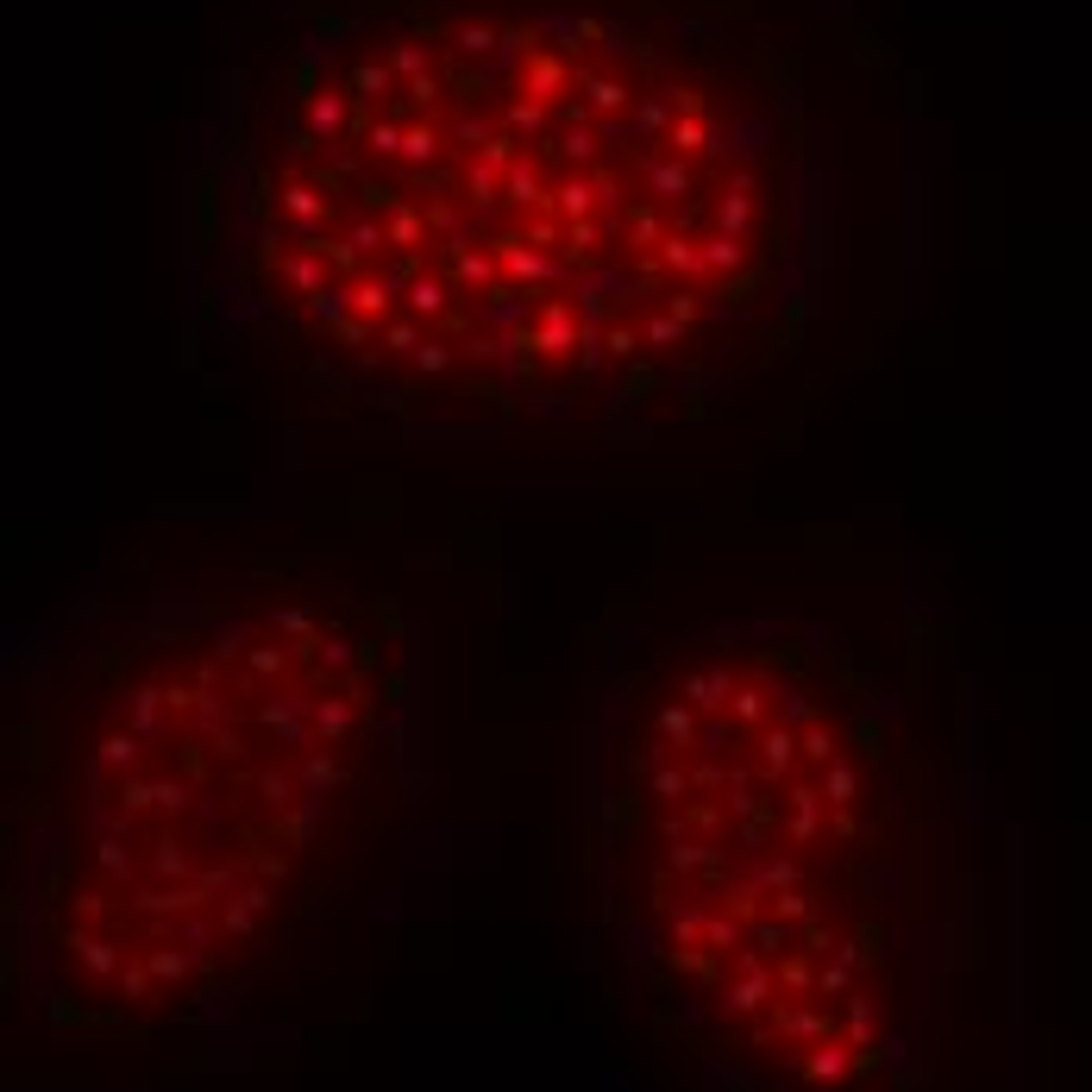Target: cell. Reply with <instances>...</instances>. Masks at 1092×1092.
<instances>
[{
	"instance_id": "1",
	"label": "cell",
	"mask_w": 1092,
	"mask_h": 1092,
	"mask_svg": "<svg viewBox=\"0 0 1092 1092\" xmlns=\"http://www.w3.org/2000/svg\"><path fill=\"white\" fill-rule=\"evenodd\" d=\"M653 189H659V195H678V189H685V170H678V164H659V170H653Z\"/></svg>"
},
{
	"instance_id": "2",
	"label": "cell",
	"mask_w": 1092,
	"mask_h": 1092,
	"mask_svg": "<svg viewBox=\"0 0 1092 1092\" xmlns=\"http://www.w3.org/2000/svg\"><path fill=\"white\" fill-rule=\"evenodd\" d=\"M559 195H566V214H584L590 208V189H584V183H566Z\"/></svg>"
},
{
	"instance_id": "4",
	"label": "cell",
	"mask_w": 1092,
	"mask_h": 1092,
	"mask_svg": "<svg viewBox=\"0 0 1092 1092\" xmlns=\"http://www.w3.org/2000/svg\"><path fill=\"white\" fill-rule=\"evenodd\" d=\"M672 145H678V151H697V145H703V132H697V126H691V120H685V126H678V132H672Z\"/></svg>"
},
{
	"instance_id": "3",
	"label": "cell",
	"mask_w": 1092,
	"mask_h": 1092,
	"mask_svg": "<svg viewBox=\"0 0 1092 1092\" xmlns=\"http://www.w3.org/2000/svg\"><path fill=\"white\" fill-rule=\"evenodd\" d=\"M315 126H320V132H333V126H339V101H315Z\"/></svg>"
}]
</instances>
